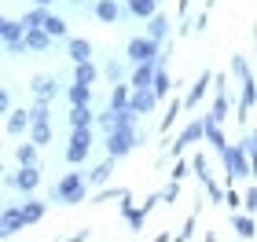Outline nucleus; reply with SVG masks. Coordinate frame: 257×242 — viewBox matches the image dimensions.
<instances>
[{"mask_svg":"<svg viewBox=\"0 0 257 242\" xmlns=\"http://www.w3.org/2000/svg\"><path fill=\"white\" fill-rule=\"evenodd\" d=\"M26 114H30V121H48L52 118V99H33V107Z\"/></svg>","mask_w":257,"mask_h":242,"instance_id":"obj_31","label":"nucleus"},{"mask_svg":"<svg viewBox=\"0 0 257 242\" xmlns=\"http://www.w3.org/2000/svg\"><path fill=\"white\" fill-rule=\"evenodd\" d=\"M0 238H8V231H4V220H0Z\"/></svg>","mask_w":257,"mask_h":242,"instance_id":"obj_53","label":"nucleus"},{"mask_svg":"<svg viewBox=\"0 0 257 242\" xmlns=\"http://www.w3.org/2000/svg\"><path fill=\"white\" fill-rule=\"evenodd\" d=\"M209 26V15H206V11H202V15H198L195 22H191V30H206Z\"/></svg>","mask_w":257,"mask_h":242,"instance_id":"obj_48","label":"nucleus"},{"mask_svg":"<svg viewBox=\"0 0 257 242\" xmlns=\"http://www.w3.org/2000/svg\"><path fill=\"white\" fill-rule=\"evenodd\" d=\"M4 118H8V125H4V129H8V136H22V132L30 129V114H26V107H22V110H15V107H11V110L4 114Z\"/></svg>","mask_w":257,"mask_h":242,"instance_id":"obj_17","label":"nucleus"},{"mask_svg":"<svg viewBox=\"0 0 257 242\" xmlns=\"http://www.w3.org/2000/svg\"><path fill=\"white\" fill-rule=\"evenodd\" d=\"M103 74H107V77H110V85H114V81H121V74H125V70H121V63H114V59H110Z\"/></svg>","mask_w":257,"mask_h":242,"instance_id":"obj_43","label":"nucleus"},{"mask_svg":"<svg viewBox=\"0 0 257 242\" xmlns=\"http://www.w3.org/2000/svg\"><path fill=\"white\" fill-rule=\"evenodd\" d=\"M52 198L63 202V205H77L88 198V183H85V172H63L59 183L52 187Z\"/></svg>","mask_w":257,"mask_h":242,"instance_id":"obj_1","label":"nucleus"},{"mask_svg":"<svg viewBox=\"0 0 257 242\" xmlns=\"http://www.w3.org/2000/svg\"><path fill=\"white\" fill-rule=\"evenodd\" d=\"M188 169L195 172V176H198V180H202V176H206V172H209V161H206L202 154H195V158L188 161Z\"/></svg>","mask_w":257,"mask_h":242,"instance_id":"obj_38","label":"nucleus"},{"mask_svg":"<svg viewBox=\"0 0 257 242\" xmlns=\"http://www.w3.org/2000/svg\"><path fill=\"white\" fill-rule=\"evenodd\" d=\"M188 161H177V165H173V180H184V176H188Z\"/></svg>","mask_w":257,"mask_h":242,"instance_id":"obj_44","label":"nucleus"},{"mask_svg":"<svg viewBox=\"0 0 257 242\" xmlns=\"http://www.w3.org/2000/svg\"><path fill=\"white\" fill-rule=\"evenodd\" d=\"M188 4H191V0H180V15H184V11H188Z\"/></svg>","mask_w":257,"mask_h":242,"instance_id":"obj_52","label":"nucleus"},{"mask_svg":"<svg viewBox=\"0 0 257 242\" xmlns=\"http://www.w3.org/2000/svg\"><path fill=\"white\" fill-rule=\"evenodd\" d=\"M125 11L133 19H147V15H155V11H158V0H128Z\"/></svg>","mask_w":257,"mask_h":242,"instance_id":"obj_27","label":"nucleus"},{"mask_svg":"<svg viewBox=\"0 0 257 242\" xmlns=\"http://www.w3.org/2000/svg\"><path fill=\"white\" fill-rule=\"evenodd\" d=\"M66 55H70V63L92 59V41H85V37H66Z\"/></svg>","mask_w":257,"mask_h":242,"instance_id":"obj_14","label":"nucleus"},{"mask_svg":"<svg viewBox=\"0 0 257 242\" xmlns=\"http://www.w3.org/2000/svg\"><path fill=\"white\" fill-rule=\"evenodd\" d=\"M231 70H235L242 81H246V77H253V74H250V63L242 59V55H235V59H231Z\"/></svg>","mask_w":257,"mask_h":242,"instance_id":"obj_41","label":"nucleus"},{"mask_svg":"<svg viewBox=\"0 0 257 242\" xmlns=\"http://www.w3.org/2000/svg\"><path fill=\"white\" fill-rule=\"evenodd\" d=\"M151 77H155V59H147V63H136V70L133 77H128V88H151Z\"/></svg>","mask_w":257,"mask_h":242,"instance_id":"obj_15","label":"nucleus"},{"mask_svg":"<svg viewBox=\"0 0 257 242\" xmlns=\"http://www.w3.org/2000/svg\"><path fill=\"white\" fill-rule=\"evenodd\" d=\"M169 88H173L169 70H166V66H155V77H151V92H155V99H166Z\"/></svg>","mask_w":257,"mask_h":242,"instance_id":"obj_22","label":"nucleus"},{"mask_svg":"<svg viewBox=\"0 0 257 242\" xmlns=\"http://www.w3.org/2000/svg\"><path fill=\"white\" fill-rule=\"evenodd\" d=\"M22 44H26V52H48L52 48V37L41 26H30V30H22Z\"/></svg>","mask_w":257,"mask_h":242,"instance_id":"obj_10","label":"nucleus"},{"mask_svg":"<svg viewBox=\"0 0 257 242\" xmlns=\"http://www.w3.org/2000/svg\"><path fill=\"white\" fill-rule=\"evenodd\" d=\"M30 92H33V99H55L59 96V85H55L52 74H37L30 81Z\"/></svg>","mask_w":257,"mask_h":242,"instance_id":"obj_9","label":"nucleus"},{"mask_svg":"<svg viewBox=\"0 0 257 242\" xmlns=\"http://www.w3.org/2000/svg\"><path fill=\"white\" fill-rule=\"evenodd\" d=\"M180 107H184V103H180V99H173V103H169V110H166V114H162V129H169V125H173V121H177V114H180Z\"/></svg>","mask_w":257,"mask_h":242,"instance_id":"obj_40","label":"nucleus"},{"mask_svg":"<svg viewBox=\"0 0 257 242\" xmlns=\"http://www.w3.org/2000/svg\"><path fill=\"white\" fill-rule=\"evenodd\" d=\"M0 220H4V231L8 235H15V231H22V213H19V205H11V209H0Z\"/></svg>","mask_w":257,"mask_h":242,"instance_id":"obj_28","label":"nucleus"},{"mask_svg":"<svg viewBox=\"0 0 257 242\" xmlns=\"http://www.w3.org/2000/svg\"><path fill=\"white\" fill-rule=\"evenodd\" d=\"M198 140H202V121H191L188 129H184V132L177 136V140H173V154L188 151V147H191V143H198Z\"/></svg>","mask_w":257,"mask_h":242,"instance_id":"obj_11","label":"nucleus"},{"mask_svg":"<svg viewBox=\"0 0 257 242\" xmlns=\"http://www.w3.org/2000/svg\"><path fill=\"white\" fill-rule=\"evenodd\" d=\"M88 238H92V231H88V227H81V231L74 235V242H88Z\"/></svg>","mask_w":257,"mask_h":242,"instance_id":"obj_49","label":"nucleus"},{"mask_svg":"<svg viewBox=\"0 0 257 242\" xmlns=\"http://www.w3.org/2000/svg\"><path fill=\"white\" fill-rule=\"evenodd\" d=\"M209 77H213V74H209V70H202V77H198L195 85H191V92L184 96V107H198V103L206 99V92H209Z\"/></svg>","mask_w":257,"mask_h":242,"instance_id":"obj_20","label":"nucleus"},{"mask_svg":"<svg viewBox=\"0 0 257 242\" xmlns=\"http://www.w3.org/2000/svg\"><path fill=\"white\" fill-rule=\"evenodd\" d=\"M177 198H180V180H169V187L158 194V202H169V205H173Z\"/></svg>","mask_w":257,"mask_h":242,"instance_id":"obj_37","label":"nucleus"},{"mask_svg":"<svg viewBox=\"0 0 257 242\" xmlns=\"http://www.w3.org/2000/svg\"><path fill=\"white\" fill-rule=\"evenodd\" d=\"M44 11H48V8H37V4H33L30 11H26V15H22L19 22H22V30H30V26H41V19H44Z\"/></svg>","mask_w":257,"mask_h":242,"instance_id":"obj_35","label":"nucleus"},{"mask_svg":"<svg viewBox=\"0 0 257 242\" xmlns=\"http://www.w3.org/2000/svg\"><path fill=\"white\" fill-rule=\"evenodd\" d=\"M239 151H242V154H246V158L253 161V154H257V136H253V132H246V136H242V143H239Z\"/></svg>","mask_w":257,"mask_h":242,"instance_id":"obj_39","label":"nucleus"},{"mask_svg":"<svg viewBox=\"0 0 257 242\" xmlns=\"http://www.w3.org/2000/svg\"><path fill=\"white\" fill-rule=\"evenodd\" d=\"M22 37V22L19 19H4V22H0V41H19Z\"/></svg>","mask_w":257,"mask_h":242,"instance_id":"obj_32","label":"nucleus"},{"mask_svg":"<svg viewBox=\"0 0 257 242\" xmlns=\"http://www.w3.org/2000/svg\"><path fill=\"white\" fill-rule=\"evenodd\" d=\"M128 85H121V81H114V88H110V107L114 110H121V107H128Z\"/></svg>","mask_w":257,"mask_h":242,"instance_id":"obj_34","label":"nucleus"},{"mask_svg":"<svg viewBox=\"0 0 257 242\" xmlns=\"http://www.w3.org/2000/svg\"><path fill=\"white\" fill-rule=\"evenodd\" d=\"M41 30L48 33L52 41H66V19H63V15H52V11H44V19H41Z\"/></svg>","mask_w":257,"mask_h":242,"instance_id":"obj_13","label":"nucleus"},{"mask_svg":"<svg viewBox=\"0 0 257 242\" xmlns=\"http://www.w3.org/2000/svg\"><path fill=\"white\" fill-rule=\"evenodd\" d=\"M110 172H114V158L99 161V165H96V169H92L88 176H85V183H88V187H103V183L110 180Z\"/></svg>","mask_w":257,"mask_h":242,"instance_id":"obj_23","label":"nucleus"},{"mask_svg":"<svg viewBox=\"0 0 257 242\" xmlns=\"http://www.w3.org/2000/svg\"><path fill=\"white\" fill-rule=\"evenodd\" d=\"M92 15H96L103 26H114V22L125 15V8L118 4V0H96V4H92Z\"/></svg>","mask_w":257,"mask_h":242,"instance_id":"obj_7","label":"nucleus"},{"mask_svg":"<svg viewBox=\"0 0 257 242\" xmlns=\"http://www.w3.org/2000/svg\"><path fill=\"white\" fill-rule=\"evenodd\" d=\"M231 227H235V235H239V238H246V242L257 235V227H253V216H231Z\"/></svg>","mask_w":257,"mask_h":242,"instance_id":"obj_30","label":"nucleus"},{"mask_svg":"<svg viewBox=\"0 0 257 242\" xmlns=\"http://www.w3.org/2000/svg\"><path fill=\"white\" fill-rule=\"evenodd\" d=\"M0 176H4V165H0Z\"/></svg>","mask_w":257,"mask_h":242,"instance_id":"obj_54","label":"nucleus"},{"mask_svg":"<svg viewBox=\"0 0 257 242\" xmlns=\"http://www.w3.org/2000/svg\"><path fill=\"white\" fill-rule=\"evenodd\" d=\"M33 4H37V8H52L55 0H33Z\"/></svg>","mask_w":257,"mask_h":242,"instance_id":"obj_50","label":"nucleus"},{"mask_svg":"<svg viewBox=\"0 0 257 242\" xmlns=\"http://www.w3.org/2000/svg\"><path fill=\"white\" fill-rule=\"evenodd\" d=\"M144 22H147V37H151V41H158V44H162V41L169 37V19L162 15V11H155V15H147Z\"/></svg>","mask_w":257,"mask_h":242,"instance_id":"obj_12","label":"nucleus"},{"mask_svg":"<svg viewBox=\"0 0 257 242\" xmlns=\"http://www.w3.org/2000/svg\"><path fill=\"white\" fill-rule=\"evenodd\" d=\"M155 205H158V194H151V198H144V202H140V209H144V213H151Z\"/></svg>","mask_w":257,"mask_h":242,"instance_id":"obj_47","label":"nucleus"},{"mask_svg":"<svg viewBox=\"0 0 257 242\" xmlns=\"http://www.w3.org/2000/svg\"><path fill=\"white\" fill-rule=\"evenodd\" d=\"M202 140H209V147H213V151H220V147L228 143V140H224V132H220V125L206 121V118H202Z\"/></svg>","mask_w":257,"mask_h":242,"instance_id":"obj_29","label":"nucleus"},{"mask_svg":"<svg viewBox=\"0 0 257 242\" xmlns=\"http://www.w3.org/2000/svg\"><path fill=\"white\" fill-rule=\"evenodd\" d=\"M121 194H128V187H103V191L96 194V205H99V202H114V198H121Z\"/></svg>","mask_w":257,"mask_h":242,"instance_id":"obj_36","label":"nucleus"},{"mask_svg":"<svg viewBox=\"0 0 257 242\" xmlns=\"http://www.w3.org/2000/svg\"><path fill=\"white\" fill-rule=\"evenodd\" d=\"M155 107H158V99H155V92H151V88L128 92V110H133V114H151Z\"/></svg>","mask_w":257,"mask_h":242,"instance_id":"obj_8","label":"nucleus"},{"mask_svg":"<svg viewBox=\"0 0 257 242\" xmlns=\"http://www.w3.org/2000/svg\"><path fill=\"white\" fill-rule=\"evenodd\" d=\"M8 110H11V92L0 88V114H8Z\"/></svg>","mask_w":257,"mask_h":242,"instance_id":"obj_45","label":"nucleus"},{"mask_svg":"<svg viewBox=\"0 0 257 242\" xmlns=\"http://www.w3.org/2000/svg\"><path fill=\"white\" fill-rule=\"evenodd\" d=\"M70 4H74V8H88V0H70Z\"/></svg>","mask_w":257,"mask_h":242,"instance_id":"obj_51","label":"nucleus"},{"mask_svg":"<svg viewBox=\"0 0 257 242\" xmlns=\"http://www.w3.org/2000/svg\"><path fill=\"white\" fill-rule=\"evenodd\" d=\"M92 125H96L92 103H85V107H70V129H92Z\"/></svg>","mask_w":257,"mask_h":242,"instance_id":"obj_16","label":"nucleus"},{"mask_svg":"<svg viewBox=\"0 0 257 242\" xmlns=\"http://www.w3.org/2000/svg\"><path fill=\"white\" fill-rule=\"evenodd\" d=\"M96 77H99V70H96V63H92V59L74 63V81H77V85H96Z\"/></svg>","mask_w":257,"mask_h":242,"instance_id":"obj_25","label":"nucleus"},{"mask_svg":"<svg viewBox=\"0 0 257 242\" xmlns=\"http://www.w3.org/2000/svg\"><path fill=\"white\" fill-rule=\"evenodd\" d=\"M66 99H70V107H85V103H92V85H70L66 88Z\"/></svg>","mask_w":257,"mask_h":242,"instance_id":"obj_26","label":"nucleus"},{"mask_svg":"<svg viewBox=\"0 0 257 242\" xmlns=\"http://www.w3.org/2000/svg\"><path fill=\"white\" fill-rule=\"evenodd\" d=\"M26 140L33 147H44V143H52V121H30V129H26Z\"/></svg>","mask_w":257,"mask_h":242,"instance_id":"obj_19","label":"nucleus"},{"mask_svg":"<svg viewBox=\"0 0 257 242\" xmlns=\"http://www.w3.org/2000/svg\"><path fill=\"white\" fill-rule=\"evenodd\" d=\"M0 22H4V11H0Z\"/></svg>","mask_w":257,"mask_h":242,"instance_id":"obj_55","label":"nucleus"},{"mask_svg":"<svg viewBox=\"0 0 257 242\" xmlns=\"http://www.w3.org/2000/svg\"><path fill=\"white\" fill-rule=\"evenodd\" d=\"M206 121H213V125H224V121H228V88H217L213 110L206 114Z\"/></svg>","mask_w":257,"mask_h":242,"instance_id":"obj_18","label":"nucleus"},{"mask_svg":"<svg viewBox=\"0 0 257 242\" xmlns=\"http://www.w3.org/2000/svg\"><path fill=\"white\" fill-rule=\"evenodd\" d=\"M220 161H224V176H228V183L231 180H250L253 176V161L239 151V147H220Z\"/></svg>","mask_w":257,"mask_h":242,"instance_id":"obj_2","label":"nucleus"},{"mask_svg":"<svg viewBox=\"0 0 257 242\" xmlns=\"http://www.w3.org/2000/svg\"><path fill=\"white\" fill-rule=\"evenodd\" d=\"M195 235V216H188V220H184V231L177 235V238H191Z\"/></svg>","mask_w":257,"mask_h":242,"instance_id":"obj_46","label":"nucleus"},{"mask_svg":"<svg viewBox=\"0 0 257 242\" xmlns=\"http://www.w3.org/2000/svg\"><path fill=\"white\" fill-rule=\"evenodd\" d=\"M140 143V136H136V129H110L107 132V158H125L133 147Z\"/></svg>","mask_w":257,"mask_h":242,"instance_id":"obj_4","label":"nucleus"},{"mask_svg":"<svg viewBox=\"0 0 257 242\" xmlns=\"http://www.w3.org/2000/svg\"><path fill=\"white\" fill-rule=\"evenodd\" d=\"M92 143H96V136L92 129H70V143H66V161L70 165H81L88 154H92Z\"/></svg>","mask_w":257,"mask_h":242,"instance_id":"obj_3","label":"nucleus"},{"mask_svg":"<svg viewBox=\"0 0 257 242\" xmlns=\"http://www.w3.org/2000/svg\"><path fill=\"white\" fill-rule=\"evenodd\" d=\"M19 213H22V224H37V220H44V202H37V198H30V202H22L19 205Z\"/></svg>","mask_w":257,"mask_h":242,"instance_id":"obj_24","label":"nucleus"},{"mask_svg":"<svg viewBox=\"0 0 257 242\" xmlns=\"http://www.w3.org/2000/svg\"><path fill=\"white\" fill-rule=\"evenodd\" d=\"M239 202L246 205V213H253V209H257V191H253V187H246V194H239Z\"/></svg>","mask_w":257,"mask_h":242,"instance_id":"obj_42","label":"nucleus"},{"mask_svg":"<svg viewBox=\"0 0 257 242\" xmlns=\"http://www.w3.org/2000/svg\"><path fill=\"white\" fill-rule=\"evenodd\" d=\"M15 161H19V165H37V147H33L30 140L19 143L15 147Z\"/></svg>","mask_w":257,"mask_h":242,"instance_id":"obj_33","label":"nucleus"},{"mask_svg":"<svg viewBox=\"0 0 257 242\" xmlns=\"http://www.w3.org/2000/svg\"><path fill=\"white\" fill-rule=\"evenodd\" d=\"M4 183H8V187H15V191H22V194H33L41 187V169L37 165H19L15 176H4Z\"/></svg>","mask_w":257,"mask_h":242,"instance_id":"obj_5","label":"nucleus"},{"mask_svg":"<svg viewBox=\"0 0 257 242\" xmlns=\"http://www.w3.org/2000/svg\"><path fill=\"white\" fill-rule=\"evenodd\" d=\"M0 48H4V41H0Z\"/></svg>","mask_w":257,"mask_h":242,"instance_id":"obj_56","label":"nucleus"},{"mask_svg":"<svg viewBox=\"0 0 257 242\" xmlns=\"http://www.w3.org/2000/svg\"><path fill=\"white\" fill-rule=\"evenodd\" d=\"M121 213H125V224L133 227V231H140V227H144V220H147V213L140 209V205L128 202V194H121Z\"/></svg>","mask_w":257,"mask_h":242,"instance_id":"obj_21","label":"nucleus"},{"mask_svg":"<svg viewBox=\"0 0 257 242\" xmlns=\"http://www.w3.org/2000/svg\"><path fill=\"white\" fill-rule=\"evenodd\" d=\"M158 48H162V44L158 41H151V37H133V41H128L125 44V55H128V63H147V59H155V55H158Z\"/></svg>","mask_w":257,"mask_h":242,"instance_id":"obj_6","label":"nucleus"}]
</instances>
